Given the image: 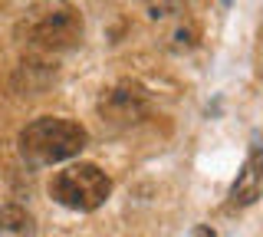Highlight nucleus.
<instances>
[{
    "label": "nucleus",
    "mask_w": 263,
    "mask_h": 237,
    "mask_svg": "<svg viewBox=\"0 0 263 237\" xmlns=\"http://www.w3.org/2000/svg\"><path fill=\"white\" fill-rule=\"evenodd\" d=\"M86 142H89V132L79 122L43 116V119L30 122L20 132V155L33 168L56 165V161H66L72 155H79L86 149Z\"/></svg>",
    "instance_id": "f257e3e1"
},
{
    "label": "nucleus",
    "mask_w": 263,
    "mask_h": 237,
    "mask_svg": "<svg viewBox=\"0 0 263 237\" xmlns=\"http://www.w3.org/2000/svg\"><path fill=\"white\" fill-rule=\"evenodd\" d=\"M20 30L30 46H36L43 53H60V50H72L82 40V17L66 0H43L23 17Z\"/></svg>",
    "instance_id": "f03ea898"
},
{
    "label": "nucleus",
    "mask_w": 263,
    "mask_h": 237,
    "mask_svg": "<svg viewBox=\"0 0 263 237\" xmlns=\"http://www.w3.org/2000/svg\"><path fill=\"white\" fill-rule=\"evenodd\" d=\"M112 191V181L99 165H89V161H79V165H69L63 171H56L53 181H49V194L69 211H96L102 208L105 198Z\"/></svg>",
    "instance_id": "7ed1b4c3"
},
{
    "label": "nucleus",
    "mask_w": 263,
    "mask_h": 237,
    "mask_svg": "<svg viewBox=\"0 0 263 237\" xmlns=\"http://www.w3.org/2000/svg\"><path fill=\"white\" fill-rule=\"evenodd\" d=\"M148 112H152L148 89L142 83H132V79L115 83L109 93H102V99H99V116H102V122H109L115 129L138 125L142 119H148Z\"/></svg>",
    "instance_id": "20e7f679"
},
{
    "label": "nucleus",
    "mask_w": 263,
    "mask_h": 237,
    "mask_svg": "<svg viewBox=\"0 0 263 237\" xmlns=\"http://www.w3.org/2000/svg\"><path fill=\"white\" fill-rule=\"evenodd\" d=\"M260 194H263V145L253 142V149H250V155H247L237 181L230 185L227 204L230 208H247V204H253Z\"/></svg>",
    "instance_id": "39448f33"
},
{
    "label": "nucleus",
    "mask_w": 263,
    "mask_h": 237,
    "mask_svg": "<svg viewBox=\"0 0 263 237\" xmlns=\"http://www.w3.org/2000/svg\"><path fill=\"white\" fill-rule=\"evenodd\" d=\"M0 237H30V214L13 204H0Z\"/></svg>",
    "instance_id": "423d86ee"
},
{
    "label": "nucleus",
    "mask_w": 263,
    "mask_h": 237,
    "mask_svg": "<svg viewBox=\"0 0 263 237\" xmlns=\"http://www.w3.org/2000/svg\"><path fill=\"white\" fill-rule=\"evenodd\" d=\"M145 4H148V17L152 20H164L171 13H178L181 7H187L191 0H145Z\"/></svg>",
    "instance_id": "0eeeda50"
},
{
    "label": "nucleus",
    "mask_w": 263,
    "mask_h": 237,
    "mask_svg": "<svg viewBox=\"0 0 263 237\" xmlns=\"http://www.w3.org/2000/svg\"><path fill=\"white\" fill-rule=\"evenodd\" d=\"M191 237H217V234H214V231H211L208 224H197L194 231H191Z\"/></svg>",
    "instance_id": "6e6552de"
},
{
    "label": "nucleus",
    "mask_w": 263,
    "mask_h": 237,
    "mask_svg": "<svg viewBox=\"0 0 263 237\" xmlns=\"http://www.w3.org/2000/svg\"><path fill=\"white\" fill-rule=\"evenodd\" d=\"M220 4H234V0H220Z\"/></svg>",
    "instance_id": "1a4fd4ad"
}]
</instances>
